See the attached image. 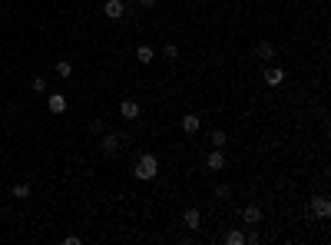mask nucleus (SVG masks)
Returning a JSON list of instances; mask_svg holds the SVG:
<instances>
[{"label":"nucleus","mask_w":331,"mask_h":245,"mask_svg":"<svg viewBox=\"0 0 331 245\" xmlns=\"http://www.w3.org/2000/svg\"><path fill=\"white\" fill-rule=\"evenodd\" d=\"M33 90H37V93H47V79L43 76H33V83H30Z\"/></svg>","instance_id":"a211bd4d"},{"label":"nucleus","mask_w":331,"mask_h":245,"mask_svg":"<svg viewBox=\"0 0 331 245\" xmlns=\"http://www.w3.org/2000/svg\"><path fill=\"white\" fill-rule=\"evenodd\" d=\"M47 110L53 113V116H63L66 113V96L63 93H50L47 96Z\"/></svg>","instance_id":"f03ea898"},{"label":"nucleus","mask_w":331,"mask_h":245,"mask_svg":"<svg viewBox=\"0 0 331 245\" xmlns=\"http://www.w3.org/2000/svg\"><path fill=\"white\" fill-rule=\"evenodd\" d=\"M139 7H146V10H152V7H156V0H139Z\"/></svg>","instance_id":"412c9836"},{"label":"nucleus","mask_w":331,"mask_h":245,"mask_svg":"<svg viewBox=\"0 0 331 245\" xmlns=\"http://www.w3.org/2000/svg\"><path fill=\"white\" fill-rule=\"evenodd\" d=\"M162 53H166V60H176V56H179V47H176V43H169Z\"/></svg>","instance_id":"6ab92c4d"},{"label":"nucleus","mask_w":331,"mask_h":245,"mask_svg":"<svg viewBox=\"0 0 331 245\" xmlns=\"http://www.w3.org/2000/svg\"><path fill=\"white\" fill-rule=\"evenodd\" d=\"M242 219L249 222V225H259V222H262V209H259V206H249V209L242 212Z\"/></svg>","instance_id":"f8f14e48"},{"label":"nucleus","mask_w":331,"mask_h":245,"mask_svg":"<svg viewBox=\"0 0 331 245\" xmlns=\"http://www.w3.org/2000/svg\"><path fill=\"white\" fill-rule=\"evenodd\" d=\"M103 14L110 17V20H119V17L126 14V4H123V0H106V4H103Z\"/></svg>","instance_id":"7ed1b4c3"},{"label":"nucleus","mask_w":331,"mask_h":245,"mask_svg":"<svg viewBox=\"0 0 331 245\" xmlns=\"http://www.w3.org/2000/svg\"><path fill=\"white\" fill-rule=\"evenodd\" d=\"M215 199H232V189L229 186H219V189H215Z\"/></svg>","instance_id":"aec40b11"},{"label":"nucleus","mask_w":331,"mask_h":245,"mask_svg":"<svg viewBox=\"0 0 331 245\" xmlns=\"http://www.w3.org/2000/svg\"><path fill=\"white\" fill-rule=\"evenodd\" d=\"M119 116L123 119H139V103H136V100H123V103H119Z\"/></svg>","instance_id":"423d86ee"},{"label":"nucleus","mask_w":331,"mask_h":245,"mask_svg":"<svg viewBox=\"0 0 331 245\" xmlns=\"http://www.w3.org/2000/svg\"><path fill=\"white\" fill-rule=\"evenodd\" d=\"M282 79H285V70H282V66H268V70H265V83H268V87H278Z\"/></svg>","instance_id":"1a4fd4ad"},{"label":"nucleus","mask_w":331,"mask_h":245,"mask_svg":"<svg viewBox=\"0 0 331 245\" xmlns=\"http://www.w3.org/2000/svg\"><path fill=\"white\" fill-rule=\"evenodd\" d=\"M159 173V162L152 152H146V156H139V162H136V179H156Z\"/></svg>","instance_id":"f257e3e1"},{"label":"nucleus","mask_w":331,"mask_h":245,"mask_svg":"<svg viewBox=\"0 0 331 245\" xmlns=\"http://www.w3.org/2000/svg\"><path fill=\"white\" fill-rule=\"evenodd\" d=\"M119 136H113V133H103V139H100V146H103V152H116L119 149Z\"/></svg>","instance_id":"9d476101"},{"label":"nucleus","mask_w":331,"mask_h":245,"mask_svg":"<svg viewBox=\"0 0 331 245\" xmlns=\"http://www.w3.org/2000/svg\"><path fill=\"white\" fill-rule=\"evenodd\" d=\"M14 196L17 199H30V186H27V182H17V186H14Z\"/></svg>","instance_id":"2eb2a0df"},{"label":"nucleus","mask_w":331,"mask_h":245,"mask_svg":"<svg viewBox=\"0 0 331 245\" xmlns=\"http://www.w3.org/2000/svg\"><path fill=\"white\" fill-rule=\"evenodd\" d=\"M225 242H229V245H245V235H242L238 229H232L229 235H225Z\"/></svg>","instance_id":"dca6fc26"},{"label":"nucleus","mask_w":331,"mask_h":245,"mask_svg":"<svg viewBox=\"0 0 331 245\" xmlns=\"http://www.w3.org/2000/svg\"><path fill=\"white\" fill-rule=\"evenodd\" d=\"M182 225H186V229H199V225H202V212H199V209H186V212H182Z\"/></svg>","instance_id":"0eeeda50"},{"label":"nucleus","mask_w":331,"mask_h":245,"mask_svg":"<svg viewBox=\"0 0 331 245\" xmlns=\"http://www.w3.org/2000/svg\"><path fill=\"white\" fill-rule=\"evenodd\" d=\"M56 73H60V76H73V63H66V60H60V63H56Z\"/></svg>","instance_id":"f3484780"},{"label":"nucleus","mask_w":331,"mask_h":245,"mask_svg":"<svg viewBox=\"0 0 331 245\" xmlns=\"http://www.w3.org/2000/svg\"><path fill=\"white\" fill-rule=\"evenodd\" d=\"M136 60H139V63H152V47L149 43H142V47L136 50Z\"/></svg>","instance_id":"4468645a"},{"label":"nucleus","mask_w":331,"mask_h":245,"mask_svg":"<svg viewBox=\"0 0 331 245\" xmlns=\"http://www.w3.org/2000/svg\"><path fill=\"white\" fill-rule=\"evenodd\" d=\"M209 142H212V149H225V142H229V136L222 133V129H215V133L209 136Z\"/></svg>","instance_id":"ddd939ff"},{"label":"nucleus","mask_w":331,"mask_h":245,"mask_svg":"<svg viewBox=\"0 0 331 245\" xmlns=\"http://www.w3.org/2000/svg\"><path fill=\"white\" fill-rule=\"evenodd\" d=\"M255 56H259V60H272V56H275V47H272L268 40H259V43H255Z\"/></svg>","instance_id":"6e6552de"},{"label":"nucleus","mask_w":331,"mask_h":245,"mask_svg":"<svg viewBox=\"0 0 331 245\" xmlns=\"http://www.w3.org/2000/svg\"><path fill=\"white\" fill-rule=\"evenodd\" d=\"M199 126H202V119H199L196 113H186V116H182V133H196Z\"/></svg>","instance_id":"9b49d317"},{"label":"nucleus","mask_w":331,"mask_h":245,"mask_svg":"<svg viewBox=\"0 0 331 245\" xmlns=\"http://www.w3.org/2000/svg\"><path fill=\"white\" fill-rule=\"evenodd\" d=\"M311 212H315L318 219H328V215H331V202L324 196H315V199H311Z\"/></svg>","instance_id":"20e7f679"},{"label":"nucleus","mask_w":331,"mask_h":245,"mask_svg":"<svg viewBox=\"0 0 331 245\" xmlns=\"http://www.w3.org/2000/svg\"><path fill=\"white\" fill-rule=\"evenodd\" d=\"M205 166L212 169V173H219V169H225V152H222V149H212L209 156H205Z\"/></svg>","instance_id":"39448f33"}]
</instances>
